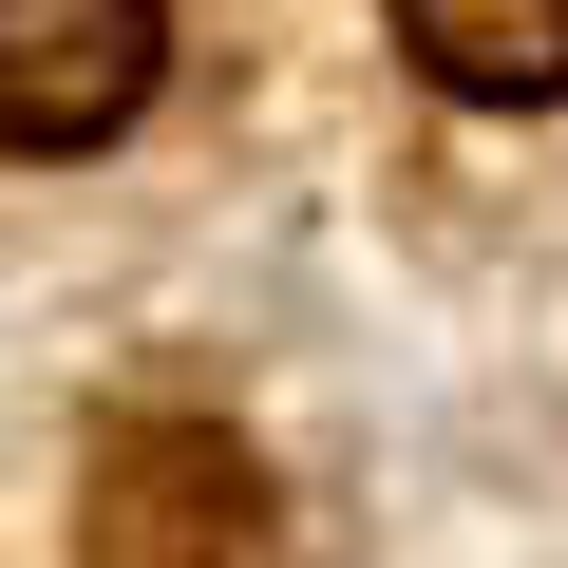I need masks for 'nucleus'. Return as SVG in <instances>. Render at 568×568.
<instances>
[{
	"label": "nucleus",
	"instance_id": "1",
	"mask_svg": "<svg viewBox=\"0 0 568 568\" xmlns=\"http://www.w3.org/2000/svg\"><path fill=\"white\" fill-rule=\"evenodd\" d=\"M265 511H246V455L190 436V417H133L77 493V568H246Z\"/></svg>",
	"mask_w": 568,
	"mask_h": 568
},
{
	"label": "nucleus",
	"instance_id": "2",
	"mask_svg": "<svg viewBox=\"0 0 568 568\" xmlns=\"http://www.w3.org/2000/svg\"><path fill=\"white\" fill-rule=\"evenodd\" d=\"M171 20L152 0H0V152H95L133 133Z\"/></svg>",
	"mask_w": 568,
	"mask_h": 568
},
{
	"label": "nucleus",
	"instance_id": "3",
	"mask_svg": "<svg viewBox=\"0 0 568 568\" xmlns=\"http://www.w3.org/2000/svg\"><path fill=\"white\" fill-rule=\"evenodd\" d=\"M398 39L455 95H568V0H398Z\"/></svg>",
	"mask_w": 568,
	"mask_h": 568
}]
</instances>
